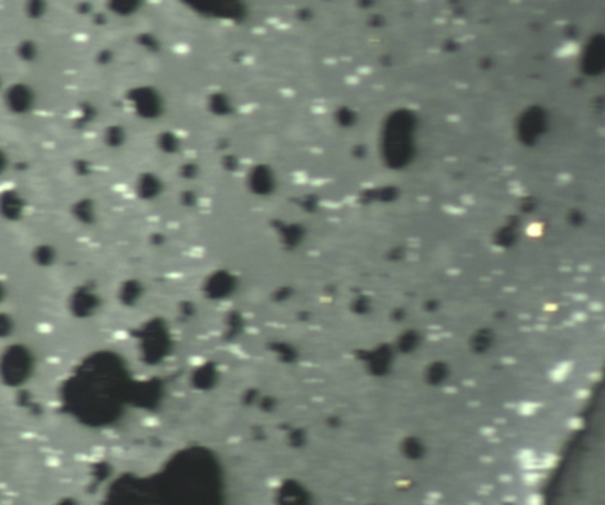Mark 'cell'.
<instances>
[{"label": "cell", "mask_w": 605, "mask_h": 505, "mask_svg": "<svg viewBox=\"0 0 605 505\" xmlns=\"http://www.w3.org/2000/svg\"><path fill=\"white\" fill-rule=\"evenodd\" d=\"M9 165H10V157L3 148H0V175L9 169Z\"/></svg>", "instance_id": "277c9868"}, {"label": "cell", "mask_w": 605, "mask_h": 505, "mask_svg": "<svg viewBox=\"0 0 605 505\" xmlns=\"http://www.w3.org/2000/svg\"><path fill=\"white\" fill-rule=\"evenodd\" d=\"M46 4L44 1H30L26 5V13H28V17L35 18V19H38V18L43 17L44 14H45Z\"/></svg>", "instance_id": "3957f363"}, {"label": "cell", "mask_w": 605, "mask_h": 505, "mask_svg": "<svg viewBox=\"0 0 605 505\" xmlns=\"http://www.w3.org/2000/svg\"><path fill=\"white\" fill-rule=\"evenodd\" d=\"M3 101L5 108L14 115H28L35 108L37 94L31 85L18 82L11 84L4 90Z\"/></svg>", "instance_id": "6da1fadb"}, {"label": "cell", "mask_w": 605, "mask_h": 505, "mask_svg": "<svg viewBox=\"0 0 605 505\" xmlns=\"http://www.w3.org/2000/svg\"><path fill=\"white\" fill-rule=\"evenodd\" d=\"M38 45L31 39L19 43L17 46V55L25 63H31L38 57Z\"/></svg>", "instance_id": "7a4b0ae2"}, {"label": "cell", "mask_w": 605, "mask_h": 505, "mask_svg": "<svg viewBox=\"0 0 605 505\" xmlns=\"http://www.w3.org/2000/svg\"><path fill=\"white\" fill-rule=\"evenodd\" d=\"M3 90V80H1V77H0V91Z\"/></svg>", "instance_id": "5b68a950"}]
</instances>
